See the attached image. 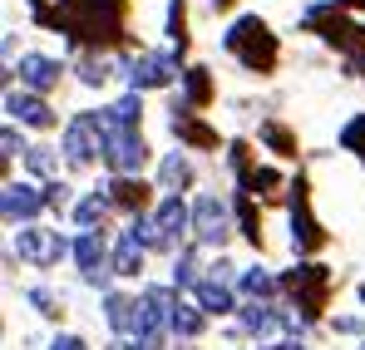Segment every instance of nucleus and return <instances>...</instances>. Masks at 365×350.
Masks as SVG:
<instances>
[{
    "label": "nucleus",
    "mask_w": 365,
    "mask_h": 350,
    "mask_svg": "<svg viewBox=\"0 0 365 350\" xmlns=\"http://www.w3.org/2000/svg\"><path fill=\"white\" fill-rule=\"evenodd\" d=\"M222 45H227L232 55L242 59L247 69H257V74L277 64V40H272V30H267L257 15H242V20L227 30V40H222Z\"/></svg>",
    "instance_id": "1"
},
{
    "label": "nucleus",
    "mask_w": 365,
    "mask_h": 350,
    "mask_svg": "<svg viewBox=\"0 0 365 350\" xmlns=\"http://www.w3.org/2000/svg\"><path fill=\"white\" fill-rule=\"evenodd\" d=\"M282 287L302 301L306 316H321V306H326V292H331V272L326 267H316V262H306V267H292L287 277H282Z\"/></svg>",
    "instance_id": "2"
},
{
    "label": "nucleus",
    "mask_w": 365,
    "mask_h": 350,
    "mask_svg": "<svg viewBox=\"0 0 365 350\" xmlns=\"http://www.w3.org/2000/svg\"><path fill=\"white\" fill-rule=\"evenodd\" d=\"M104 133V158H109V168L114 173H138L143 168V158H148V148H143V138L133 133V128H99Z\"/></svg>",
    "instance_id": "3"
},
{
    "label": "nucleus",
    "mask_w": 365,
    "mask_h": 350,
    "mask_svg": "<svg viewBox=\"0 0 365 350\" xmlns=\"http://www.w3.org/2000/svg\"><path fill=\"white\" fill-rule=\"evenodd\" d=\"M15 247H20V257L35 262V267H55L64 252H69V242H64L60 232H45V227H20Z\"/></svg>",
    "instance_id": "4"
},
{
    "label": "nucleus",
    "mask_w": 365,
    "mask_h": 350,
    "mask_svg": "<svg viewBox=\"0 0 365 350\" xmlns=\"http://www.w3.org/2000/svg\"><path fill=\"white\" fill-rule=\"evenodd\" d=\"M326 242V232H321V222L311 217V207H306V182L297 177L292 182V247L297 252H316Z\"/></svg>",
    "instance_id": "5"
},
{
    "label": "nucleus",
    "mask_w": 365,
    "mask_h": 350,
    "mask_svg": "<svg viewBox=\"0 0 365 350\" xmlns=\"http://www.w3.org/2000/svg\"><path fill=\"white\" fill-rule=\"evenodd\" d=\"M99 148H104L99 118H94V114H79L74 123H69V133H64V153H69V163H89Z\"/></svg>",
    "instance_id": "6"
},
{
    "label": "nucleus",
    "mask_w": 365,
    "mask_h": 350,
    "mask_svg": "<svg viewBox=\"0 0 365 350\" xmlns=\"http://www.w3.org/2000/svg\"><path fill=\"white\" fill-rule=\"evenodd\" d=\"M173 74H178V59L173 55H138L128 64L133 89H163V84H173Z\"/></svg>",
    "instance_id": "7"
},
{
    "label": "nucleus",
    "mask_w": 365,
    "mask_h": 350,
    "mask_svg": "<svg viewBox=\"0 0 365 350\" xmlns=\"http://www.w3.org/2000/svg\"><path fill=\"white\" fill-rule=\"evenodd\" d=\"M306 20H311V25H316L331 45H341V50H356V45H361V30H356L346 15H336V10H311Z\"/></svg>",
    "instance_id": "8"
},
{
    "label": "nucleus",
    "mask_w": 365,
    "mask_h": 350,
    "mask_svg": "<svg viewBox=\"0 0 365 350\" xmlns=\"http://www.w3.org/2000/svg\"><path fill=\"white\" fill-rule=\"evenodd\" d=\"M74 262H79V272H84V282H94V287H104L109 282V272H104V242L94 232H84L74 242Z\"/></svg>",
    "instance_id": "9"
},
{
    "label": "nucleus",
    "mask_w": 365,
    "mask_h": 350,
    "mask_svg": "<svg viewBox=\"0 0 365 350\" xmlns=\"http://www.w3.org/2000/svg\"><path fill=\"white\" fill-rule=\"evenodd\" d=\"M173 133H178L182 143H192V148H217V133H212V128H207V123H197V118H192V109H187V104H173Z\"/></svg>",
    "instance_id": "10"
},
{
    "label": "nucleus",
    "mask_w": 365,
    "mask_h": 350,
    "mask_svg": "<svg viewBox=\"0 0 365 350\" xmlns=\"http://www.w3.org/2000/svg\"><path fill=\"white\" fill-rule=\"evenodd\" d=\"M192 227H197L202 242H222V237H227V207H222L217 197H202L197 212H192Z\"/></svg>",
    "instance_id": "11"
},
{
    "label": "nucleus",
    "mask_w": 365,
    "mask_h": 350,
    "mask_svg": "<svg viewBox=\"0 0 365 350\" xmlns=\"http://www.w3.org/2000/svg\"><path fill=\"white\" fill-rule=\"evenodd\" d=\"M40 207H50V202H45V192H35V187H25V182H10V187H5V217H10V222L35 217Z\"/></svg>",
    "instance_id": "12"
},
{
    "label": "nucleus",
    "mask_w": 365,
    "mask_h": 350,
    "mask_svg": "<svg viewBox=\"0 0 365 350\" xmlns=\"http://www.w3.org/2000/svg\"><path fill=\"white\" fill-rule=\"evenodd\" d=\"M5 109L20 118V123H30V128H50V123H55L50 104H45V99H35V94H5Z\"/></svg>",
    "instance_id": "13"
},
{
    "label": "nucleus",
    "mask_w": 365,
    "mask_h": 350,
    "mask_svg": "<svg viewBox=\"0 0 365 350\" xmlns=\"http://www.w3.org/2000/svg\"><path fill=\"white\" fill-rule=\"evenodd\" d=\"M20 79H25V89H55L60 84V64L55 59H45V55H25L20 59Z\"/></svg>",
    "instance_id": "14"
},
{
    "label": "nucleus",
    "mask_w": 365,
    "mask_h": 350,
    "mask_svg": "<svg viewBox=\"0 0 365 350\" xmlns=\"http://www.w3.org/2000/svg\"><path fill=\"white\" fill-rule=\"evenodd\" d=\"M153 227H158V247H173L187 227V207H182L178 197H168L163 207H158V217H153Z\"/></svg>",
    "instance_id": "15"
},
{
    "label": "nucleus",
    "mask_w": 365,
    "mask_h": 350,
    "mask_svg": "<svg viewBox=\"0 0 365 350\" xmlns=\"http://www.w3.org/2000/svg\"><path fill=\"white\" fill-rule=\"evenodd\" d=\"M114 272H119V277H138V272H143V242L133 232H123L119 252H114Z\"/></svg>",
    "instance_id": "16"
},
{
    "label": "nucleus",
    "mask_w": 365,
    "mask_h": 350,
    "mask_svg": "<svg viewBox=\"0 0 365 350\" xmlns=\"http://www.w3.org/2000/svg\"><path fill=\"white\" fill-rule=\"evenodd\" d=\"M109 202H119L128 212H143V202H148V187L138 182V177H119L114 187H109Z\"/></svg>",
    "instance_id": "17"
},
{
    "label": "nucleus",
    "mask_w": 365,
    "mask_h": 350,
    "mask_svg": "<svg viewBox=\"0 0 365 350\" xmlns=\"http://www.w3.org/2000/svg\"><path fill=\"white\" fill-rule=\"evenodd\" d=\"M182 104H187V109L212 104V79H207V69H187V74H182Z\"/></svg>",
    "instance_id": "18"
},
{
    "label": "nucleus",
    "mask_w": 365,
    "mask_h": 350,
    "mask_svg": "<svg viewBox=\"0 0 365 350\" xmlns=\"http://www.w3.org/2000/svg\"><path fill=\"white\" fill-rule=\"evenodd\" d=\"M197 306L222 316V311H232V292H227L222 282H197Z\"/></svg>",
    "instance_id": "19"
},
{
    "label": "nucleus",
    "mask_w": 365,
    "mask_h": 350,
    "mask_svg": "<svg viewBox=\"0 0 365 350\" xmlns=\"http://www.w3.org/2000/svg\"><path fill=\"white\" fill-rule=\"evenodd\" d=\"M104 316H109L114 331H138V306L123 301V296H109V311H104Z\"/></svg>",
    "instance_id": "20"
},
{
    "label": "nucleus",
    "mask_w": 365,
    "mask_h": 350,
    "mask_svg": "<svg viewBox=\"0 0 365 350\" xmlns=\"http://www.w3.org/2000/svg\"><path fill=\"white\" fill-rule=\"evenodd\" d=\"M242 326L252 336H267V331H277L282 321L272 316V306H257V301H252V306H242Z\"/></svg>",
    "instance_id": "21"
},
{
    "label": "nucleus",
    "mask_w": 365,
    "mask_h": 350,
    "mask_svg": "<svg viewBox=\"0 0 365 350\" xmlns=\"http://www.w3.org/2000/svg\"><path fill=\"white\" fill-rule=\"evenodd\" d=\"M257 133H262V143H267V148H277L282 158H292V153H297V138H292V133H287L282 123H262Z\"/></svg>",
    "instance_id": "22"
},
{
    "label": "nucleus",
    "mask_w": 365,
    "mask_h": 350,
    "mask_svg": "<svg viewBox=\"0 0 365 350\" xmlns=\"http://www.w3.org/2000/svg\"><path fill=\"white\" fill-rule=\"evenodd\" d=\"M187 182H192V163L178 158V153H168L163 158V187H187Z\"/></svg>",
    "instance_id": "23"
},
{
    "label": "nucleus",
    "mask_w": 365,
    "mask_h": 350,
    "mask_svg": "<svg viewBox=\"0 0 365 350\" xmlns=\"http://www.w3.org/2000/svg\"><path fill=\"white\" fill-rule=\"evenodd\" d=\"M74 217H79L84 227H99V222L109 217V202H104V197H84V202L74 207Z\"/></svg>",
    "instance_id": "24"
},
{
    "label": "nucleus",
    "mask_w": 365,
    "mask_h": 350,
    "mask_svg": "<svg viewBox=\"0 0 365 350\" xmlns=\"http://www.w3.org/2000/svg\"><path fill=\"white\" fill-rule=\"evenodd\" d=\"M168 35H173L178 50H187V10H182V0L168 5Z\"/></svg>",
    "instance_id": "25"
},
{
    "label": "nucleus",
    "mask_w": 365,
    "mask_h": 350,
    "mask_svg": "<svg viewBox=\"0 0 365 350\" xmlns=\"http://www.w3.org/2000/svg\"><path fill=\"white\" fill-rule=\"evenodd\" d=\"M173 331H178V336H197V331H202L197 306H178V311H173Z\"/></svg>",
    "instance_id": "26"
},
{
    "label": "nucleus",
    "mask_w": 365,
    "mask_h": 350,
    "mask_svg": "<svg viewBox=\"0 0 365 350\" xmlns=\"http://www.w3.org/2000/svg\"><path fill=\"white\" fill-rule=\"evenodd\" d=\"M242 292L257 301V296H272V292H277V282H272V277H267V272L257 267V272H247V277H242Z\"/></svg>",
    "instance_id": "27"
},
{
    "label": "nucleus",
    "mask_w": 365,
    "mask_h": 350,
    "mask_svg": "<svg viewBox=\"0 0 365 350\" xmlns=\"http://www.w3.org/2000/svg\"><path fill=\"white\" fill-rule=\"evenodd\" d=\"M341 148H351V153L365 158V118H351V123L341 128Z\"/></svg>",
    "instance_id": "28"
},
{
    "label": "nucleus",
    "mask_w": 365,
    "mask_h": 350,
    "mask_svg": "<svg viewBox=\"0 0 365 350\" xmlns=\"http://www.w3.org/2000/svg\"><path fill=\"white\" fill-rule=\"evenodd\" d=\"M237 212H242V232L252 237V242H262V212L252 207V197L242 192V202H237Z\"/></svg>",
    "instance_id": "29"
},
{
    "label": "nucleus",
    "mask_w": 365,
    "mask_h": 350,
    "mask_svg": "<svg viewBox=\"0 0 365 350\" xmlns=\"http://www.w3.org/2000/svg\"><path fill=\"white\" fill-rule=\"evenodd\" d=\"M173 282H178V287H197V257H178Z\"/></svg>",
    "instance_id": "30"
},
{
    "label": "nucleus",
    "mask_w": 365,
    "mask_h": 350,
    "mask_svg": "<svg viewBox=\"0 0 365 350\" xmlns=\"http://www.w3.org/2000/svg\"><path fill=\"white\" fill-rule=\"evenodd\" d=\"M79 79H84V84H104V79H109V64H104V59H84V64H79Z\"/></svg>",
    "instance_id": "31"
},
{
    "label": "nucleus",
    "mask_w": 365,
    "mask_h": 350,
    "mask_svg": "<svg viewBox=\"0 0 365 350\" xmlns=\"http://www.w3.org/2000/svg\"><path fill=\"white\" fill-rule=\"evenodd\" d=\"M25 163L30 173H50V148H25Z\"/></svg>",
    "instance_id": "32"
},
{
    "label": "nucleus",
    "mask_w": 365,
    "mask_h": 350,
    "mask_svg": "<svg viewBox=\"0 0 365 350\" xmlns=\"http://www.w3.org/2000/svg\"><path fill=\"white\" fill-rule=\"evenodd\" d=\"M30 301L40 306V316H60V306H55V296H50V292H40V287H35V292H30Z\"/></svg>",
    "instance_id": "33"
},
{
    "label": "nucleus",
    "mask_w": 365,
    "mask_h": 350,
    "mask_svg": "<svg viewBox=\"0 0 365 350\" xmlns=\"http://www.w3.org/2000/svg\"><path fill=\"white\" fill-rule=\"evenodd\" d=\"M50 350H84V341H74V336H60V341H55Z\"/></svg>",
    "instance_id": "34"
},
{
    "label": "nucleus",
    "mask_w": 365,
    "mask_h": 350,
    "mask_svg": "<svg viewBox=\"0 0 365 350\" xmlns=\"http://www.w3.org/2000/svg\"><path fill=\"white\" fill-rule=\"evenodd\" d=\"M282 350H302V346H282Z\"/></svg>",
    "instance_id": "35"
},
{
    "label": "nucleus",
    "mask_w": 365,
    "mask_h": 350,
    "mask_svg": "<svg viewBox=\"0 0 365 350\" xmlns=\"http://www.w3.org/2000/svg\"><path fill=\"white\" fill-rule=\"evenodd\" d=\"M361 301H365V287H361Z\"/></svg>",
    "instance_id": "36"
}]
</instances>
